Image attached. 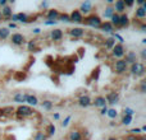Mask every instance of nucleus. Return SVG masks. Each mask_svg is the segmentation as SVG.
I'll use <instances>...</instances> for the list:
<instances>
[{"mask_svg": "<svg viewBox=\"0 0 146 140\" xmlns=\"http://www.w3.org/2000/svg\"><path fill=\"white\" fill-rule=\"evenodd\" d=\"M131 26V18L127 13L123 14H119V29H124V28H128Z\"/></svg>", "mask_w": 146, "mask_h": 140, "instance_id": "13", "label": "nucleus"}, {"mask_svg": "<svg viewBox=\"0 0 146 140\" xmlns=\"http://www.w3.org/2000/svg\"><path fill=\"white\" fill-rule=\"evenodd\" d=\"M137 140H146V136L144 135V134H141V135L137 136Z\"/></svg>", "mask_w": 146, "mask_h": 140, "instance_id": "54", "label": "nucleus"}, {"mask_svg": "<svg viewBox=\"0 0 146 140\" xmlns=\"http://www.w3.org/2000/svg\"><path fill=\"white\" fill-rule=\"evenodd\" d=\"M67 33H68L72 38L78 40V38H82L83 36L86 35V31L83 29V28H81V27H73V28H71V29H68V32Z\"/></svg>", "mask_w": 146, "mask_h": 140, "instance_id": "12", "label": "nucleus"}, {"mask_svg": "<svg viewBox=\"0 0 146 140\" xmlns=\"http://www.w3.org/2000/svg\"><path fill=\"white\" fill-rule=\"evenodd\" d=\"M38 103H40V101L35 94L26 93V105L30 106V107H36V106H38Z\"/></svg>", "mask_w": 146, "mask_h": 140, "instance_id": "19", "label": "nucleus"}, {"mask_svg": "<svg viewBox=\"0 0 146 140\" xmlns=\"http://www.w3.org/2000/svg\"><path fill=\"white\" fill-rule=\"evenodd\" d=\"M63 37H64V32H63V29H60V28H54L53 31H50V38H51V41H54V42L62 41Z\"/></svg>", "mask_w": 146, "mask_h": 140, "instance_id": "15", "label": "nucleus"}, {"mask_svg": "<svg viewBox=\"0 0 146 140\" xmlns=\"http://www.w3.org/2000/svg\"><path fill=\"white\" fill-rule=\"evenodd\" d=\"M108 106H105V107L100 108V111H99V115L100 116H106V112H108Z\"/></svg>", "mask_w": 146, "mask_h": 140, "instance_id": "47", "label": "nucleus"}, {"mask_svg": "<svg viewBox=\"0 0 146 140\" xmlns=\"http://www.w3.org/2000/svg\"><path fill=\"white\" fill-rule=\"evenodd\" d=\"M35 110L32 107L27 105H21L15 108L14 111V115L18 117V120H25V118H28V117H32L35 116Z\"/></svg>", "mask_w": 146, "mask_h": 140, "instance_id": "1", "label": "nucleus"}, {"mask_svg": "<svg viewBox=\"0 0 146 140\" xmlns=\"http://www.w3.org/2000/svg\"><path fill=\"white\" fill-rule=\"evenodd\" d=\"M10 37V31L8 29L7 27H1L0 28V40L1 41H5Z\"/></svg>", "mask_w": 146, "mask_h": 140, "instance_id": "33", "label": "nucleus"}, {"mask_svg": "<svg viewBox=\"0 0 146 140\" xmlns=\"http://www.w3.org/2000/svg\"><path fill=\"white\" fill-rule=\"evenodd\" d=\"M103 23V19H101L100 15H98L96 13H91V14L83 17V23L82 24H86L88 27L94 28V29H99Z\"/></svg>", "mask_w": 146, "mask_h": 140, "instance_id": "2", "label": "nucleus"}, {"mask_svg": "<svg viewBox=\"0 0 146 140\" xmlns=\"http://www.w3.org/2000/svg\"><path fill=\"white\" fill-rule=\"evenodd\" d=\"M58 22H62V23H71V20H69V14L68 13H62L59 14L58 17Z\"/></svg>", "mask_w": 146, "mask_h": 140, "instance_id": "37", "label": "nucleus"}, {"mask_svg": "<svg viewBox=\"0 0 146 140\" xmlns=\"http://www.w3.org/2000/svg\"><path fill=\"white\" fill-rule=\"evenodd\" d=\"M123 60L126 61V64L129 66L139 61V56H137V54L135 52V51L129 50V51H126V54H124V56H123Z\"/></svg>", "mask_w": 146, "mask_h": 140, "instance_id": "10", "label": "nucleus"}, {"mask_svg": "<svg viewBox=\"0 0 146 140\" xmlns=\"http://www.w3.org/2000/svg\"><path fill=\"white\" fill-rule=\"evenodd\" d=\"M81 135H82V140H90L91 139V134L87 129H82V130H81Z\"/></svg>", "mask_w": 146, "mask_h": 140, "instance_id": "41", "label": "nucleus"}, {"mask_svg": "<svg viewBox=\"0 0 146 140\" xmlns=\"http://www.w3.org/2000/svg\"><path fill=\"white\" fill-rule=\"evenodd\" d=\"M111 56H113L115 60H121V59H123L124 54H126V47H124V45H121V43H115L114 45V47L111 48Z\"/></svg>", "mask_w": 146, "mask_h": 140, "instance_id": "7", "label": "nucleus"}, {"mask_svg": "<svg viewBox=\"0 0 146 140\" xmlns=\"http://www.w3.org/2000/svg\"><path fill=\"white\" fill-rule=\"evenodd\" d=\"M0 22H3V15H1V12H0Z\"/></svg>", "mask_w": 146, "mask_h": 140, "instance_id": "58", "label": "nucleus"}, {"mask_svg": "<svg viewBox=\"0 0 146 140\" xmlns=\"http://www.w3.org/2000/svg\"><path fill=\"white\" fill-rule=\"evenodd\" d=\"M42 23L46 27H54V26L58 24V20H42Z\"/></svg>", "mask_w": 146, "mask_h": 140, "instance_id": "42", "label": "nucleus"}, {"mask_svg": "<svg viewBox=\"0 0 146 140\" xmlns=\"http://www.w3.org/2000/svg\"><path fill=\"white\" fill-rule=\"evenodd\" d=\"M140 58H141L142 61L146 60V48H142V50L140 51ZM142 61H141V63H142Z\"/></svg>", "mask_w": 146, "mask_h": 140, "instance_id": "48", "label": "nucleus"}, {"mask_svg": "<svg viewBox=\"0 0 146 140\" xmlns=\"http://www.w3.org/2000/svg\"><path fill=\"white\" fill-rule=\"evenodd\" d=\"M7 28H8L9 31H12V29H17V28H18V24H17V23L9 22V23H8V26H7Z\"/></svg>", "mask_w": 146, "mask_h": 140, "instance_id": "44", "label": "nucleus"}, {"mask_svg": "<svg viewBox=\"0 0 146 140\" xmlns=\"http://www.w3.org/2000/svg\"><path fill=\"white\" fill-rule=\"evenodd\" d=\"M108 140H118V139L114 138V136H110V138H108Z\"/></svg>", "mask_w": 146, "mask_h": 140, "instance_id": "56", "label": "nucleus"}, {"mask_svg": "<svg viewBox=\"0 0 146 140\" xmlns=\"http://www.w3.org/2000/svg\"><path fill=\"white\" fill-rule=\"evenodd\" d=\"M5 5H8V1L7 0H0V7H5Z\"/></svg>", "mask_w": 146, "mask_h": 140, "instance_id": "53", "label": "nucleus"}, {"mask_svg": "<svg viewBox=\"0 0 146 140\" xmlns=\"http://www.w3.org/2000/svg\"><path fill=\"white\" fill-rule=\"evenodd\" d=\"M53 120L54 121H59V120H60V113H59V112H54L53 113Z\"/></svg>", "mask_w": 146, "mask_h": 140, "instance_id": "50", "label": "nucleus"}, {"mask_svg": "<svg viewBox=\"0 0 146 140\" xmlns=\"http://www.w3.org/2000/svg\"><path fill=\"white\" fill-rule=\"evenodd\" d=\"M139 90H140V93H141V94H145V93H146V80H145V79H141V80H140Z\"/></svg>", "mask_w": 146, "mask_h": 140, "instance_id": "40", "label": "nucleus"}, {"mask_svg": "<svg viewBox=\"0 0 146 140\" xmlns=\"http://www.w3.org/2000/svg\"><path fill=\"white\" fill-rule=\"evenodd\" d=\"M91 106H95L96 108L105 107V106H106V101H105V98H104V96H96V97L92 99Z\"/></svg>", "mask_w": 146, "mask_h": 140, "instance_id": "21", "label": "nucleus"}, {"mask_svg": "<svg viewBox=\"0 0 146 140\" xmlns=\"http://www.w3.org/2000/svg\"><path fill=\"white\" fill-rule=\"evenodd\" d=\"M45 134H46V136H54L56 134V128H55V125H54L53 122H50V124H48L46 125V128H45Z\"/></svg>", "mask_w": 146, "mask_h": 140, "instance_id": "27", "label": "nucleus"}, {"mask_svg": "<svg viewBox=\"0 0 146 140\" xmlns=\"http://www.w3.org/2000/svg\"><path fill=\"white\" fill-rule=\"evenodd\" d=\"M109 126H111V128H114V126H117V122H115V121H113V120H111L110 122H109Z\"/></svg>", "mask_w": 146, "mask_h": 140, "instance_id": "55", "label": "nucleus"}, {"mask_svg": "<svg viewBox=\"0 0 146 140\" xmlns=\"http://www.w3.org/2000/svg\"><path fill=\"white\" fill-rule=\"evenodd\" d=\"M69 20H71V23H74V24H82L83 15L81 14L78 9H74L69 13Z\"/></svg>", "mask_w": 146, "mask_h": 140, "instance_id": "11", "label": "nucleus"}, {"mask_svg": "<svg viewBox=\"0 0 146 140\" xmlns=\"http://www.w3.org/2000/svg\"><path fill=\"white\" fill-rule=\"evenodd\" d=\"M49 7H50V3H49V1H41L40 5H38L40 10H48Z\"/></svg>", "mask_w": 146, "mask_h": 140, "instance_id": "43", "label": "nucleus"}, {"mask_svg": "<svg viewBox=\"0 0 146 140\" xmlns=\"http://www.w3.org/2000/svg\"><path fill=\"white\" fill-rule=\"evenodd\" d=\"M32 140H48V136L44 131H37V133L33 135V139Z\"/></svg>", "mask_w": 146, "mask_h": 140, "instance_id": "38", "label": "nucleus"}, {"mask_svg": "<svg viewBox=\"0 0 146 140\" xmlns=\"http://www.w3.org/2000/svg\"><path fill=\"white\" fill-rule=\"evenodd\" d=\"M37 18L36 17H31L27 13H17V23H22V24H28V23H33L36 22Z\"/></svg>", "mask_w": 146, "mask_h": 140, "instance_id": "8", "label": "nucleus"}, {"mask_svg": "<svg viewBox=\"0 0 146 140\" xmlns=\"http://www.w3.org/2000/svg\"><path fill=\"white\" fill-rule=\"evenodd\" d=\"M123 140H137V136H136V135H131V134H128V135H127Z\"/></svg>", "mask_w": 146, "mask_h": 140, "instance_id": "51", "label": "nucleus"}, {"mask_svg": "<svg viewBox=\"0 0 146 140\" xmlns=\"http://www.w3.org/2000/svg\"><path fill=\"white\" fill-rule=\"evenodd\" d=\"M118 115H119L118 111H117L114 107H109V108H108V112H106V117H109L110 120L114 121L117 117H118Z\"/></svg>", "mask_w": 146, "mask_h": 140, "instance_id": "32", "label": "nucleus"}, {"mask_svg": "<svg viewBox=\"0 0 146 140\" xmlns=\"http://www.w3.org/2000/svg\"><path fill=\"white\" fill-rule=\"evenodd\" d=\"M104 98H105V101H106V106H108V107H113V106L119 103V101H121V94H119V92H117V90H110V92H108L104 96Z\"/></svg>", "mask_w": 146, "mask_h": 140, "instance_id": "4", "label": "nucleus"}, {"mask_svg": "<svg viewBox=\"0 0 146 140\" xmlns=\"http://www.w3.org/2000/svg\"><path fill=\"white\" fill-rule=\"evenodd\" d=\"M38 105H40L41 108L45 111H51L54 108V102L51 99H44L42 102H40Z\"/></svg>", "mask_w": 146, "mask_h": 140, "instance_id": "26", "label": "nucleus"}, {"mask_svg": "<svg viewBox=\"0 0 146 140\" xmlns=\"http://www.w3.org/2000/svg\"><path fill=\"white\" fill-rule=\"evenodd\" d=\"M135 113H136V110L132 107H124L123 110H122V115L123 116H132V117H133Z\"/></svg>", "mask_w": 146, "mask_h": 140, "instance_id": "36", "label": "nucleus"}, {"mask_svg": "<svg viewBox=\"0 0 146 140\" xmlns=\"http://www.w3.org/2000/svg\"><path fill=\"white\" fill-rule=\"evenodd\" d=\"M10 42H12V45L17 46V47H21V46L26 45L27 43V40H26L25 35H22V33L19 32H14V33H10Z\"/></svg>", "mask_w": 146, "mask_h": 140, "instance_id": "6", "label": "nucleus"}, {"mask_svg": "<svg viewBox=\"0 0 146 140\" xmlns=\"http://www.w3.org/2000/svg\"><path fill=\"white\" fill-rule=\"evenodd\" d=\"M78 106L82 108H87L91 106V103H92V99H91V97L88 94H82L78 97V101H77Z\"/></svg>", "mask_w": 146, "mask_h": 140, "instance_id": "14", "label": "nucleus"}, {"mask_svg": "<svg viewBox=\"0 0 146 140\" xmlns=\"http://www.w3.org/2000/svg\"><path fill=\"white\" fill-rule=\"evenodd\" d=\"M141 43H142V45H145V43H146V38H142V40H141Z\"/></svg>", "mask_w": 146, "mask_h": 140, "instance_id": "57", "label": "nucleus"}, {"mask_svg": "<svg viewBox=\"0 0 146 140\" xmlns=\"http://www.w3.org/2000/svg\"><path fill=\"white\" fill-rule=\"evenodd\" d=\"M0 12H1V15H3V20H7V22H9L10 17H12V14H13L12 7L8 4V5H5V7H3L1 9H0Z\"/></svg>", "mask_w": 146, "mask_h": 140, "instance_id": "20", "label": "nucleus"}, {"mask_svg": "<svg viewBox=\"0 0 146 140\" xmlns=\"http://www.w3.org/2000/svg\"><path fill=\"white\" fill-rule=\"evenodd\" d=\"M115 40L114 38H111V37H108V38H105V41H104V48L105 50H111V48L114 47V45H115Z\"/></svg>", "mask_w": 146, "mask_h": 140, "instance_id": "29", "label": "nucleus"}, {"mask_svg": "<svg viewBox=\"0 0 146 140\" xmlns=\"http://www.w3.org/2000/svg\"><path fill=\"white\" fill-rule=\"evenodd\" d=\"M3 113H4L5 117H10V116L14 115V111H15V107H13V106H5V107L1 108Z\"/></svg>", "mask_w": 146, "mask_h": 140, "instance_id": "30", "label": "nucleus"}, {"mask_svg": "<svg viewBox=\"0 0 146 140\" xmlns=\"http://www.w3.org/2000/svg\"><path fill=\"white\" fill-rule=\"evenodd\" d=\"M123 1H124V5H126V8H132L135 5L133 0H123Z\"/></svg>", "mask_w": 146, "mask_h": 140, "instance_id": "46", "label": "nucleus"}, {"mask_svg": "<svg viewBox=\"0 0 146 140\" xmlns=\"http://www.w3.org/2000/svg\"><path fill=\"white\" fill-rule=\"evenodd\" d=\"M113 71L117 75H123L128 71V65L126 64V61H124L123 59L115 60L113 64Z\"/></svg>", "mask_w": 146, "mask_h": 140, "instance_id": "5", "label": "nucleus"}, {"mask_svg": "<svg viewBox=\"0 0 146 140\" xmlns=\"http://www.w3.org/2000/svg\"><path fill=\"white\" fill-rule=\"evenodd\" d=\"M114 9H113V7H110V5H106L105 7V9H104V13H103V17L105 18V19H110L111 18V15L114 14Z\"/></svg>", "mask_w": 146, "mask_h": 140, "instance_id": "31", "label": "nucleus"}, {"mask_svg": "<svg viewBox=\"0 0 146 140\" xmlns=\"http://www.w3.org/2000/svg\"><path fill=\"white\" fill-rule=\"evenodd\" d=\"M146 17V4L144 7H137L135 10V18L137 19H145Z\"/></svg>", "mask_w": 146, "mask_h": 140, "instance_id": "24", "label": "nucleus"}, {"mask_svg": "<svg viewBox=\"0 0 146 140\" xmlns=\"http://www.w3.org/2000/svg\"><path fill=\"white\" fill-rule=\"evenodd\" d=\"M132 122H133V117H132V116H122L121 125H123V126H129Z\"/></svg>", "mask_w": 146, "mask_h": 140, "instance_id": "34", "label": "nucleus"}, {"mask_svg": "<svg viewBox=\"0 0 146 140\" xmlns=\"http://www.w3.org/2000/svg\"><path fill=\"white\" fill-rule=\"evenodd\" d=\"M13 102L17 103L18 106L21 105H26V93L25 92H15L13 94Z\"/></svg>", "mask_w": 146, "mask_h": 140, "instance_id": "17", "label": "nucleus"}, {"mask_svg": "<svg viewBox=\"0 0 146 140\" xmlns=\"http://www.w3.org/2000/svg\"><path fill=\"white\" fill-rule=\"evenodd\" d=\"M109 37L114 38V40H115V42H117V43H121V45H123V43H124V41H126V40H124V37H123V36H122L119 32H115V31H114V32H111Z\"/></svg>", "mask_w": 146, "mask_h": 140, "instance_id": "28", "label": "nucleus"}, {"mask_svg": "<svg viewBox=\"0 0 146 140\" xmlns=\"http://www.w3.org/2000/svg\"><path fill=\"white\" fill-rule=\"evenodd\" d=\"M31 32H32V35H41V32H42V29H41L40 27H33Z\"/></svg>", "mask_w": 146, "mask_h": 140, "instance_id": "45", "label": "nucleus"}, {"mask_svg": "<svg viewBox=\"0 0 146 140\" xmlns=\"http://www.w3.org/2000/svg\"><path fill=\"white\" fill-rule=\"evenodd\" d=\"M71 121H72V115H68V116H66V117L63 118V121L60 122V126L62 128H68L69 126V124H71Z\"/></svg>", "mask_w": 146, "mask_h": 140, "instance_id": "39", "label": "nucleus"}, {"mask_svg": "<svg viewBox=\"0 0 146 140\" xmlns=\"http://www.w3.org/2000/svg\"><path fill=\"white\" fill-rule=\"evenodd\" d=\"M113 9L117 14H123V13H126L127 8H126V5H124L123 0H117V1H114V4H113Z\"/></svg>", "mask_w": 146, "mask_h": 140, "instance_id": "18", "label": "nucleus"}, {"mask_svg": "<svg viewBox=\"0 0 146 140\" xmlns=\"http://www.w3.org/2000/svg\"><path fill=\"white\" fill-rule=\"evenodd\" d=\"M139 27H140V32H142V33H145V32H146V23H144V22L140 23Z\"/></svg>", "mask_w": 146, "mask_h": 140, "instance_id": "49", "label": "nucleus"}, {"mask_svg": "<svg viewBox=\"0 0 146 140\" xmlns=\"http://www.w3.org/2000/svg\"><path fill=\"white\" fill-rule=\"evenodd\" d=\"M137 5H139V7H144V5L146 4V3H145V0H137Z\"/></svg>", "mask_w": 146, "mask_h": 140, "instance_id": "52", "label": "nucleus"}, {"mask_svg": "<svg viewBox=\"0 0 146 140\" xmlns=\"http://www.w3.org/2000/svg\"><path fill=\"white\" fill-rule=\"evenodd\" d=\"M59 14H60L59 9H56V8H50V9H48L45 12V18H46V20H58Z\"/></svg>", "mask_w": 146, "mask_h": 140, "instance_id": "16", "label": "nucleus"}, {"mask_svg": "<svg viewBox=\"0 0 146 140\" xmlns=\"http://www.w3.org/2000/svg\"><path fill=\"white\" fill-rule=\"evenodd\" d=\"M128 70H129V73H131L132 77H136V78H142L145 75V73H146L145 64L141 63V61H137V63L129 65Z\"/></svg>", "mask_w": 146, "mask_h": 140, "instance_id": "3", "label": "nucleus"}, {"mask_svg": "<svg viewBox=\"0 0 146 140\" xmlns=\"http://www.w3.org/2000/svg\"><path fill=\"white\" fill-rule=\"evenodd\" d=\"M68 140H82V135H81V130L78 129H73L68 134Z\"/></svg>", "mask_w": 146, "mask_h": 140, "instance_id": "25", "label": "nucleus"}, {"mask_svg": "<svg viewBox=\"0 0 146 140\" xmlns=\"http://www.w3.org/2000/svg\"><path fill=\"white\" fill-rule=\"evenodd\" d=\"M99 29H100L101 32H104V33H109V35H110L111 32H114V28H113V26L110 24L109 20H105V22L103 20V23H101V26H100Z\"/></svg>", "mask_w": 146, "mask_h": 140, "instance_id": "23", "label": "nucleus"}, {"mask_svg": "<svg viewBox=\"0 0 146 140\" xmlns=\"http://www.w3.org/2000/svg\"><path fill=\"white\" fill-rule=\"evenodd\" d=\"M0 101H1V98H0Z\"/></svg>", "mask_w": 146, "mask_h": 140, "instance_id": "60", "label": "nucleus"}, {"mask_svg": "<svg viewBox=\"0 0 146 140\" xmlns=\"http://www.w3.org/2000/svg\"><path fill=\"white\" fill-rule=\"evenodd\" d=\"M27 50H28V52H38L40 51V47H37V40H30V41H27Z\"/></svg>", "mask_w": 146, "mask_h": 140, "instance_id": "22", "label": "nucleus"}, {"mask_svg": "<svg viewBox=\"0 0 146 140\" xmlns=\"http://www.w3.org/2000/svg\"><path fill=\"white\" fill-rule=\"evenodd\" d=\"M78 10H80V13L81 14H85V15H88V14H91L92 13V10H94V3L92 1H88V0H86V1H83V3H81V5H80V8H78Z\"/></svg>", "mask_w": 146, "mask_h": 140, "instance_id": "9", "label": "nucleus"}, {"mask_svg": "<svg viewBox=\"0 0 146 140\" xmlns=\"http://www.w3.org/2000/svg\"><path fill=\"white\" fill-rule=\"evenodd\" d=\"M60 140H66V139H60Z\"/></svg>", "mask_w": 146, "mask_h": 140, "instance_id": "59", "label": "nucleus"}, {"mask_svg": "<svg viewBox=\"0 0 146 140\" xmlns=\"http://www.w3.org/2000/svg\"><path fill=\"white\" fill-rule=\"evenodd\" d=\"M100 70H101L100 66H96V68L91 71V79H92L94 82H98L99 80V77H100Z\"/></svg>", "mask_w": 146, "mask_h": 140, "instance_id": "35", "label": "nucleus"}]
</instances>
